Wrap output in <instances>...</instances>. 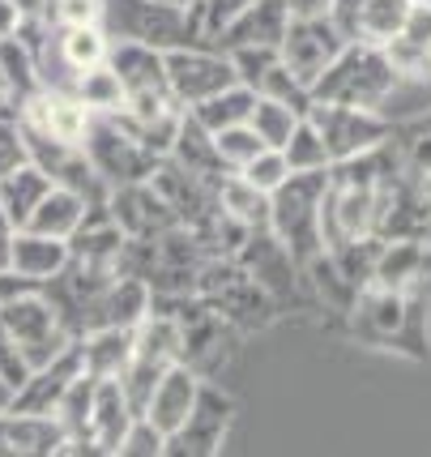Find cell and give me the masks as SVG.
Wrapping results in <instances>:
<instances>
[{"instance_id":"8992f818","label":"cell","mask_w":431,"mask_h":457,"mask_svg":"<svg viewBox=\"0 0 431 457\" xmlns=\"http://www.w3.org/2000/svg\"><path fill=\"white\" fill-rule=\"evenodd\" d=\"M81 150H86L90 167L98 171V179H103L107 188H116V184H141V179L154 176L158 162H162L154 150H145L116 116H90V129H86V137H81Z\"/></svg>"},{"instance_id":"f35d334b","label":"cell","mask_w":431,"mask_h":457,"mask_svg":"<svg viewBox=\"0 0 431 457\" xmlns=\"http://www.w3.org/2000/svg\"><path fill=\"white\" fill-rule=\"evenodd\" d=\"M30 377V363L21 359V351H18V342H13V334L0 325V380L9 385V389H18L21 380Z\"/></svg>"},{"instance_id":"60d3db41","label":"cell","mask_w":431,"mask_h":457,"mask_svg":"<svg viewBox=\"0 0 431 457\" xmlns=\"http://www.w3.org/2000/svg\"><path fill=\"white\" fill-rule=\"evenodd\" d=\"M30 18L26 9H21V0H0V39H9V35H18L21 21Z\"/></svg>"},{"instance_id":"ac0fdd59","label":"cell","mask_w":431,"mask_h":457,"mask_svg":"<svg viewBox=\"0 0 431 457\" xmlns=\"http://www.w3.org/2000/svg\"><path fill=\"white\" fill-rule=\"evenodd\" d=\"M385 56L402 73V81L431 86V4L427 0H414L410 4L402 30L385 43Z\"/></svg>"},{"instance_id":"ee69618b","label":"cell","mask_w":431,"mask_h":457,"mask_svg":"<svg viewBox=\"0 0 431 457\" xmlns=\"http://www.w3.org/2000/svg\"><path fill=\"white\" fill-rule=\"evenodd\" d=\"M9 398H13V389H9V385L0 380V411H9Z\"/></svg>"},{"instance_id":"7402d4cb","label":"cell","mask_w":431,"mask_h":457,"mask_svg":"<svg viewBox=\"0 0 431 457\" xmlns=\"http://www.w3.org/2000/svg\"><path fill=\"white\" fill-rule=\"evenodd\" d=\"M133 334H137V325H107V329L81 334V372L86 377H120L128 355H133Z\"/></svg>"},{"instance_id":"277c9868","label":"cell","mask_w":431,"mask_h":457,"mask_svg":"<svg viewBox=\"0 0 431 457\" xmlns=\"http://www.w3.org/2000/svg\"><path fill=\"white\" fill-rule=\"evenodd\" d=\"M103 30L112 39H137L162 52L184 43H205L196 4H162V0H103Z\"/></svg>"},{"instance_id":"cb8c5ba5","label":"cell","mask_w":431,"mask_h":457,"mask_svg":"<svg viewBox=\"0 0 431 457\" xmlns=\"http://www.w3.org/2000/svg\"><path fill=\"white\" fill-rule=\"evenodd\" d=\"M95 205L81 197V193H73V188H60V184H52V193L35 205V214L26 219V231H39V236H56V239H69L73 231L81 227V219L90 214Z\"/></svg>"},{"instance_id":"9a60e30c","label":"cell","mask_w":431,"mask_h":457,"mask_svg":"<svg viewBox=\"0 0 431 457\" xmlns=\"http://www.w3.org/2000/svg\"><path fill=\"white\" fill-rule=\"evenodd\" d=\"M81 377V351L78 342L56 359H47L39 368H30V377L21 380L9 398V411H30V415H56L60 398L69 394V385Z\"/></svg>"},{"instance_id":"7a4b0ae2","label":"cell","mask_w":431,"mask_h":457,"mask_svg":"<svg viewBox=\"0 0 431 457\" xmlns=\"http://www.w3.org/2000/svg\"><path fill=\"white\" fill-rule=\"evenodd\" d=\"M402 86H406V81H402V73L389 64L385 47L351 39L334 56V64L312 81V99H320V103H351V107H372V112H385V103H389Z\"/></svg>"},{"instance_id":"ba28073f","label":"cell","mask_w":431,"mask_h":457,"mask_svg":"<svg viewBox=\"0 0 431 457\" xmlns=\"http://www.w3.org/2000/svg\"><path fill=\"white\" fill-rule=\"evenodd\" d=\"M236 261L253 274V282L274 299L282 312H291L299 303H308V287H303V270L294 265L291 248L269 231V227H253L244 244L236 248Z\"/></svg>"},{"instance_id":"ab89813d","label":"cell","mask_w":431,"mask_h":457,"mask_svg":"<svg viewBox=\"0 0 431 457\" xmlns=\"http://www.w3.org/2000/svg\"><path fill=\"white\" fill-rule=\"evenodd\" d=\"M244 4H253V0H196V13H201V35L210 39L222 21L236 18Z\"/></svg>"},{"instance_id":"5b68a950","label":"cell","mask_w":431,"mask_h":457,"mask_svg":"<svg viewBox=\"0 0 431 457\" xmlns=\"http://www.w3.org/2000/svg\"><path fill=\"white\" fill-rule=\"evenodd\" d=\"M196 295L205 299L231 329H239V334L265 329V325H274V320L282 317V308L256 287L253 274H248L236 257L205 261V270H201V278H196Z\"/></svg>"},{"instance_id":"8fae6325","label":"cell","mask_w":431,"mask_h":457,"mask_svg":"<svg viewBox=\"0 0 431 457\" xmlns=\"http://www.w3.org/2000/svg\"><path fill=\"white\" fill-rule=\"evenodd\" d=\"M167 86L176 95L179 107H193V103L210 99L218 90H227L236 78V64L231 56L214 47V43H184V47H167Z\"/></svg>"},{"instance_id":"e575fe53","label":"cell","mask_w":431,"mask_h":457,"mask_svg":"<svg viewBox=\"0 0 431 457\" xmlns=\"http://www.w3.org/2000/svg\"><path fill=\"white\" fill-rule=\"evenodd\" d=\"M52 26H103V0H43Z\"/></svg>"},{"instance_id":"f6af8a7d","label":"cell","mask_w":431,"mask_h":457,"mask_svg":"<svg viewBox=\"0 0 431 457\" xmlns=\"http://www.w3.org/2000/svg\"><path fill=\"white\" fill-rule=\"evenodd\" d=\"M21 9H26V13L35 18V13H43V0H21Z\"/></svg>"},{"instance_id":"603a6c76","label":"cell","mask_w":431,"mask_h":457,"mask_svg":"<svg viewBox=\"0 0 431 457\" xmlns=\"http://www.w3.org/2000/svg\"><path fill=\"white\" fill-rule=\"evenodd\" d=\"M171 162H179L184 171H193V176L210 179V184H218V179L227 176L231 167L218 159V145H214V133H205L201 124H196L188 112L179 116V129H176V141H171V154H167Z\"/></svg>"},{"instance_id":"7bdbcfd3","label":"cell","mask_w":431,"mask_h":457,"mask_svg":"<svg viewBox=\"0 0 431 457\" xmlns=\"http://www.w3.org/2000/svg\"><path fill=\"white\" fill-rule=\"evenodd\" d=\"M329 4H334V0H286L291 18H325Z\"/></svg>"},{"instance_id":"7c38bea8","label":"cell","mask_w":431,"mask_h":457,"mask_svg":"<svg viewBox=\"0 0 431 457\" xmlns=\"http://www.w3.org/2000/svg\"><path fill=\"white\" fill-rule=\"evenodd\" d=\"M346 35H342V26H337L329 13L325 18H291L286 26V35L278 43V56L282 64L291 69L294 81H303L308 86V95H312V81L334 64V56L346 47Z\"/></svg>"},{"instance_id":"30bf717a","label":"cell","mask_w":431,"mask_h":457,"mask_svg":"<svg viewBox=\"0 0 431 457\" xmlns=\"http://www.w3.org/2000/svg\"><path fill=\"white\" fill-rule=\"evenodd\" d=\"M231 423H236V398L205 377L188 419L167 436L162 457H214V453H222Z\"/></svg>"},{"instance_id":"d590c367","label":"cell","mask_w":431,"mask_h":457,"mask_svg":"<svg viewBox=\"0 0 431 457\" xmlns=\"http://www.w3.org/2000/svg\"><path fill=\"white\" fill-rule=\"evenodd\" d=\"M239 176L248 179V184H256L261 193H274L278 184L291 176V167H286V159H282V150H269V145H265L256 159H248L244 167H239Z\"/></svg>"},{"instance_id":"4fadbf2b","label":"cell","mask_w":431,"mask_h":457,"mask_svg":"<svg viewBox=\"0 0 431 457\" xmlns=\"http://www.w3.org/2000/svg\"><path fill=\"white\" fill-rule=\"evenodd\" d=\"M26 145H30V162H35L52 184L81 193L95 210L107 205V184L98 179V171L90 167V159H86V150H81L78 141H60V137H47V133H30V129H26Z\"/></svg>"},{"instance_id":"4dcf8cb0","label":"cell","mask_w":431,"mask_h":457,"mask_svg":"<svg viewBox=\"0 0 431 457\" xmlns=\"http://www.w3.org/2000/svg\"><path fill=\"white\" fill-rule=\"evenodd\" d=\"M95 116H116V112H124V86H120L116 69L103 60V64H95V69H86L78 78V90H73Z\"/></svg>"},{"instance_id":"bcb514c9","label":"cell","mask_w":431,"mask_h":457,"mask_svg":"<svg viewBox=\"0 0 431 457\" xmlns=\"http://www.w3.org/2000/svg\"><path fill=\"white\" fill-rule=\"evenodd\" d=\"M162 4H196V0H162Z\"/></svg>"},{"instance_id":"9c48e42d","label":"cell","mask_w":431,"mask_h":457,"mask_svg":"<svg viewBox=\"0 0 431 457\" xmlns=\"http://www.w3.org/2000/svg\"><path fill=\"white\" fill-rule=\"evenodd\" d=\"M0 325L13 334L21 359H26L30 368H39V363H47V359H56L60 351L73 346V334L64 329L60 312L52 308V299L43 295L39 287L18 299H9V303L0 308Z\"/></svg>"},{"instance_id":"3957f363","label":"cell","mask_w":431,"mask_h":457,"mask_svg":"<svg viewBox=\"0 0 431 457\" xmlns=\"http://www.w3.org/2000/svg\"><path fill=\"white\" fill-rule=\"evenodd\" d=\"M325 184H329V171H291L269 193V231L291 248L299 270L325 253V239H320Z\"/></svg>"},{"instance_id":"2e32d148","label":"cell","mask_w":431,"mask_h":457,"mask_svg":"<svg viewBox=\"0 0 431 457\" xmlns=\"http://www.w3.org/2000/svg\"><path fill=\"white\" fill-rule=\"evenodd\" d=\"M286 26H291L286 0H253L231 21H222L205 43H214L222 52H231V47H278Z\"/></svg>"},{"instance_id":"74e56055","label":"cell","mask_w":431,"mask_h":457,"mask_svg":"<svg viewBox=\"0 0 431 457\" xmlns=\"http://www.w3.org/2000/svg\"><path fill=\"white\" fill-rule=\"evenodd\" d=\"M30 162V145H26V129L18 116H0V179Z\"/></svg>"},{"instance_id":"4316f807","label":"cell","mask_w":431,"mask_h":457,"mask_svg":"<svg viewBox=\"0 0 431 457\" xmlns=\"http://www.w3.org/2000/svg\"><path fill=\"white\" fill-rule=\"evenodd\" d=\"M214 197H218V210L227 219H236L239 227H248V231L253 227H269V193H261L239 171H227V176L218 179Z\"/></svg>"},{"instance_id":"6da1fadb","label":"cell","mask_w":431,"mask_h":457,"mask_svg":"<svg viewBox=\"0 0 431 457\" xmlns=\"http://www.w3.org/2000/svg\"><path fill=\"white\" fill-rule=\"evenodd\" d=\"M431 291H393L380 282H363L346 308V334L376 351H397V355L423 363L431 359Z\"/></svg>"},{"instance_id":"5bb4252c","label":"cell","mask_w":431,"mask_h":457,"mask_svg":"<svg viewBox=\"0 0 431 457\" xmlns=\"http://www.w3.org/2000/svg\"><path fill=\"white\" fill-rule=\"evenodd\" d=\"M107 214L120 222V231L128 239H154V236H162V231L179 227L176 210L162 201V193H158L150 179L107 188Z\"/></svg>"},{"instance_id":"e0dca14e","label":"cell","mask_w":431,"mask_h":457,"mask_svg":"<svg viewBox=\"0 0 431 457\" xmlns=\"http://www.w3.org/2000/svg\"><path fill=\"white\" fill-rule=\"evenodd\" d=\"M64 428L56 415L0 411V457H64Z\"/></svg>"},{"instance_id":"83f0119b","label":"cell","mask_w":431,"mask_h":457,"mask_svg":"<svg viewBox=\"0 0 431 457\" xmlns=\"http://www.w3.org/2000/svg\"><path fill=\"white\" fill-rule=\"evenodd\" d=\"M56 52L81 78L86 69H95L112 56V35L103 26H56Z\"/></svg>"},{"instance_id":"d6986e66","label":"cell","mask_w":431,"mask_h":457,"mask_svg":"<svg viewBox=\"0 0 431 457\" xmlns=\"http://www.w3.org/2000/svg\"><path fill=\"white\" fill-rule=\"evenodd\" d=\"M137 419V406L128 402L124 385L116 377H95V398H90V449L103 457H116L128 423Z\"/></svg>"},{"instance_id":"ffe728a7","label":"cell","mask_w":431,"mask_h":457,"mask_svg":"<svg viewBox=\"0 0 431 457\" xmlns=\"http://www.w3.org/2000/svg\"><path fill=\"white\" fill-rule=\"evenodd\" d=\"M201 380H205V377H201L196 368H188V363L167 368V372H162V380L150 389V398H145V406H141V415L150 419L162 436H171L179 423L188 419V411H193L196 394H201Z\"/></svg>"},{"instance_id":"836d02e7","label":"cell","mask_w":431,"mask_h":457,"mask_svg":"<svg viewBox=\"0 0 431 457\" xmlns=\"http://www.w3.org/2000/svg\"><path fill=\"white\" fill-rule=\"evenodd\" d=\"M214 145H218V159L227 162L231 171H239L248 159H256L265 150V141L253 133V124H236V129H222L214 133Z\"/></svg>"},{"instance_id":"44dd1931","label":"cell","mask_w":431,"mask_h":457,"mask_svg":"<svg viewBox=\"0 0 431 457\" xmlns=\"http://www.w3.org/2000/svg\"><path fill=\"white\" fill-rule=\"evenodd\" d=\"M69 265V239L56 236H39V231H26V227H13L9 236V270L21 274L26 282H52Z\"/></svg>"},{"instance_id":"f546056e","label":"cell","mask_w":431,"mask_h":457,"mask_svg":"<svg viewBox=\"0 0 431 457\" xmlns=\"http://www.w3.org/2000/svg\"><path fill=\"white\" fill-rule=\"evenodd\" d=\"M410 4L414 0H363L359 13H354V35L351 39L385 47V43L402 30V21H406V13H410Z\"/></svg>"},{"instance_id":"484cf974","label":"cell","mask_w":431,"mask_h":457,"mask_svg":"<svg viewBox=\"0 0 431 457\" xmlns=\"http://www.w3.org/2000/svg\"><path fill=\"white\" fill-rule=\"evenodd\" d=\"M47 193H52V179L43 176L35 162H26V167L0 179V214L9 219V227H26V219L35 214V205Z\"/></svg>"},{"instance_id":"52a82bcc","label":"cell","mask_w":431,"mask_h":457,"mask_svg":"<svg viewBox=\"0 0 431 457\" xmlns=\"http://www.w3.org/2000/svg\"><path fill=\"white\" fill-rule=\"evenodd\" d=\"M303 120L320 133L329 162L354 159V154L372 150V145H380V141H389L393 129H397V120H389L385 112L351 107V103H320V99H312V107L303 112Z\"/></svg>"},{"instance_id":"f1b7e54d","label":"cell","mask_w":431,"mask_h":457,"mask_svg":"<svg viewBox=\"0 0 431 457\" xmlns=\"http://www.w3.org/2000/svg\"><path fill=\"white\" fill-rule=\"evenodd\" d=\"M0 86L9 90V99L13 107L30 99L39 86V73H35V56H30V47L21 35H9V39H0Z\"/></svg>"},{"instance_id":"d6a6232c","label":"cell","mask_w":431,"mask_h":457,"mask_svg":"<svg viewBox=\"0 0 431 457\" xmlns=\"http://www.w3.org/2000/svg\"><path fill=\"white\" fill-rule=\"evenodd\" d=\"M282 159H286L291 171H329L325 141H320V133H316L308 120H299V124H294V133L286 137V145H282Z\"/></svg>"},{"instance_id":"d4e9b609","label":"cell","mask_w":431,"mask_h":457,"mask_svg":"<svg viewBox=\"0 0 431 457\" xmlns=\"http://www.w3.org/2000/svg\"><path fill=\"white\" fill-rule=\"evenodd\" d=\"M253 107H256V90H248L244 81H231L227 90H218V95L193 103V107H184V112H188V116H193L205 133H222V129L248 124Z\"/></svg>"},{"instance_id":"8d00e7d4","label":"cell","mask_w":431,"mask_h":457,"mask_svg":"<svg viewBox=\"0 0 431 457\" xmlns=\"http://www.w3.org/2000/svg\"><path fill=\"white\" fill-rule=\"evenodd\" d=\"M162 449H167V436H162L145 415H137L133 423H128L124 440H120L116 457H162Z\"/></svg>"},{"instance_id":"b9f144b4","label":"cell","mask_w":431,"mask_h":457,"mask_svg":"<svg viewBox=\"0 0 431 457\" xmlns=\"http://www.w3.org/2000/svg\"><path fill=\"white\" fill-rule=\"evenodd\" d=\"M26 291H35V282H26L21 274H13V270H0V308H4L9 299L26 295Z\"/></svg>"},{"instance_id":"1f68e13d","label":"cell","mask_w":431,"mask_h":457,"mask_svg":"<svg viewBox=\"0 0 431 457\" xmlns=\"http://www.w3.org/2000/svg\"><path fill=\"white\" fill-rule=\"evenodd\" d=\"M299 120L303 116H299L294 107H286V103H278V99H261V95H256V107H253V116H248V124H253V133L265 141L269 150H282Z\"/></svg>"}]
</instances>
